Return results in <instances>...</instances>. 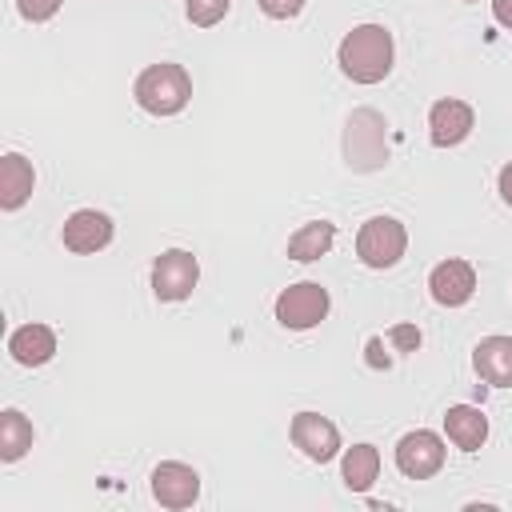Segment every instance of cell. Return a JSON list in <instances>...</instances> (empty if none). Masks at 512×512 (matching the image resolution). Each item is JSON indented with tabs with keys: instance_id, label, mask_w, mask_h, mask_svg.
<instances>
[{
	"instance_id": "1",
	"label": "cell",
	"mask_w": 512,
	"mask_h": 512,
	"mask_svg": "<svg viewBox=\"0 0 512 512\" xmlns=\"http://www.w3.org/2000/svg\"><path fill=\"white\" fill-rule=\"evenodd\" d=\"M336 64L356 84H380L392 72V32L384 24H356L340 40Z\"/></svg>"
},
{
	"instance_id": "2",
	"label": "cell",
	"mask_w": 512,
	"mask_h": 512,
	"mask_svg": "<svg viewBox=\"0 0 512 512\" xmlns=\"http://www.w3.org/2000/svg\"><path fill=\"white\" fill-rule=\"evenodd\" d=\"M136 104L152 116H176L188 100H192V76L184 72V64H172V60H160V64H148L140 76H136V88H132Z\"/></svg>"
},
{
	"instance_id": "3",
	"label": "cell",
	"mask_w": 512,
	"mask_h": 512,
	"mask_svg": "<svg viewBox=\"0 0 512 512\" xmlns=\"http://www.w3.org/2000/svg\"><path fill=\"white\" fill-rule=\"evenodd\" d=\"M384 116L372 112V108H356L348 116V128H344V156L356 172H372L388 160V140H384Z\"/></svg>"
},
{
	"instance_id": "4",
	"label": "cell",
	"mask_w": 512,
	"mask_h": 512,
	"mask_svg": "<svg viewBox=\"0 0 512 512\" xmlns=\"http://www.w3.org/2000/svg\"><path fill=\"white\" fill-rule=\"evenodd\" d=\"M404 248H408V228L396 216H372L356 232V256L368 268H392V264H400Z\"/></svg>"
},
{
	"instance_id": "5",
	"label": "cell",
	"mask_w": 512,
	"mask_h": 512,
	"mask_svg": "<svg viewBox=\"0 0 512 512\" xmlns=\"http://www.w3.org/2000/svg\"><path fill=\"white\" fill-rule=\"evenodd\" d=\"M328 288L316 284V280H300V284H288L280 296H276V320L292 332H304V328H316L324 316H328Z\"/></svg>"
},
{
	"instance_id": "6",
	"label": "cell",
	"mask_w": 512,
	"mask_h": 512,
	"mask_svg": "<svg viewBox=\"0 0 512 512\" xmlns=\"http://www.w3.org/2000/svg\"><path fill=\"white\" fill-rule=\"evenodd\" d=\"M200 280V264L188 248H168L152 264V292L156 300H188Z\"/></svg>"
},
{
	"instance_id": "7",
	"label": "cell",
	"mask_w": 512,
	"mask_h": 512,
	"mask_svg": "<svg viewBox=\"0 0 512 512\" xmlns=\"http://www.w3.org/2000/svg\"><path fill=\"white\" fill-rule=\"evenodd\" d=\"M444 440L428 428H416V432H404L400 444H396V468L408 476V480H428L444 468Z\"/></svg>"
},
{
	"instance_id": "8",
	"label": "cell",
	"mask_w": 512,
	"mask_h": 512,
	"mask_svg": "<svg viewBox=\"0 0 512 512\" xmlns=\"http://www.w3.org/2000/svg\"><path fill=\"white\" fill-rule=\"evenodd\" d=\"M288 436H292V444H296L308 460H316V464H328V460L340 452V428H336L328 416H320V412H296Z\"/></svg>"
},
{
	"instance_id": "9",
	"label": "cell",
	"mask_w": 512,
	"mask_h": 512,
	"mask_svg": "<svg viewBox=\"0 0 512 512\" xmlns=\"http://www.w3.org/2000/svg\"><path fill=\"white\" fill-rule=\"evenodd\" d=\"M428 292H432L436 304L460 308V304H468L472 292H476V268H472L468 260H460V256H448V260H440V264L428 272Z\"/></svg>"
},
{
	"instance_id": "10",
	"label": "cell",
	"mask_w": 512,
	"mask_h": 512,
	"mask_svg": "<svg viewBox=\"0 0 512 512\" xmlns=\"http://www.w3.org/2000/svg\"><path fill=\"white\" fill-rule=\"evenodd\" d=\"M476 128V112L468 100H456V96H444L432 104L428 112V136L436 148H456L460 140H468V132Z\"/></svg>"
},
{
	"instance_id": "11",
	"label": "cell",
	"mask_w": 512,
	"mask_h": 512,
	"mask_svg": "<svg viewBox=\"0 0 512 512\" xmlns=\"http://www.w3.org/2000/svg\"><path fill=\"white\" fill-rule=\"evenodd\" d=\"M60 240H64L68 252L92 256V252H100V248L112 244V220H108L104 212H96V208H76V212L64 220Z\"/></svg>"
},
{
	"instance_id": "12",
	"label": "cell",
	"mask_w": 512,
	"mask_h": 512,
	"mask_svg": "<svg viewBox=\"0 0 512 512\" xmlns=\"http://www.w3.org/2000/svg\"><path fill=\"white\" fill-rule=\"evenodd\" d=\"M152 496L164 504V508H192L196 496H200V476L192 464H180V460H164L152 468Z\"/></svg>"
},
{
	"instance_id": "13",
	"label": "cell",
	"mask_w": 512,
	"mask_h": 512,
	"mask_svg": "<svg viewBox=\"0 0 512 512\" xmlns=\"http://www.w3.org/2000/svg\"><path fill=\"white\" fill-rule=\"evenodd\" d=\"M476 376L492 388H512V336H484L472 348Z\"/></svg>"
},
{
	"instance_id": "14",
	"label": "cell",
	"mask_w": 512,
	"mask_h": 512,
	"mask_svg": "<svg viewBox=\"0 0 512 512\" xmlns=\"http://www.w3.org/2000/svg\"><path fill=\"white\" fill-rule=\"evenodd\" d=\"M8 352L16 364L24 368H40L56 356V332L48 324H20L12 336H8Z\"/></svg>"
},
{
	"instance_id": "15",
	"label": "cell",
	"mask_w": 512,
	"mask_h": 512,
	"mask_svg": "<svg viewBox=\"0 0 512 512\" xmlns=\"http://www.w3.org/2000/svg\"><path fill=\"white\" fill-rule=\"evenodd\" d=\"M444 432L460 452H476L488 440V416L472 404H452L444 412Z\"/></svg>"
},
{
	"instance_id": "16",
	"label": "cell",
	"mask_w": 512,
	"mask_h": 512,
	"mask_svg": "<svg viewBox=\"0 0 512 512\" xmlns=\"http://www.w3.org/2000/svg\"><path fill=\"white\" fill-rule=\"evenodd\" d=\"M32 184H36L32 164H28L20 152H8V156L0 160V208L16 212V208L32 196Z\"/></svg>"
},
{
	"instance_id": "17",
	"label": "cell",
	"mask_w": 512,
	"mask_h": 512,
	"mask_svg": "<svg viewBox=\"0 0 512 512\" xmlns=\"http://www.w3.org/2000/svg\"><path fill=\"white\" fill-rule=\"evenodd\" d=\"M332 240H336V224L332 220H308L288 236V256L296 264H312L332 248Z\"/></svg>"
},
{
	"instance_id": "18",
	"label": "cell",
	"mask_w": 512,
	"mask_h": 512,
	"mask_svg": "<svg viewBox=\"0 0 512 512\" xmlns=\"http://www.w3.org/2000/svg\"><path fill=\"white\" fill-rule=\"evenodd\" d=\"M340 476L352 492H368L380 476V448L376 444H352L340 460Z\"/></svg>"
},
{
	"instance_id": "19",
	"label": "cell",
	"mask_w": 512,
	"mask_h": 512,
	"mask_svg": "<svg viewBox=\"0 0 512 512\" xmlns=\"http://www.w3.org/2000/svg\"><path fill=\"white\" fill-rule=\"evenodd\" d=\"M32 448V424H28V416L24 412H16V408H4L0 412V460H20L24 452Z\"/></svg>"
},
{
	"instance_id": "20",
	"label": "cell",
	"mask_w": 512,
	"mask_h": 512,
	"mask_svg": "<svg viewBox=\"0 0 512 512\" xmlns=\"http://www.w3.org/2000/svg\"><path fill=\"white\" fill-rule=\"evenodd\" d=\"M232 8V0H184V12L196 28H212L224 20V12Z\"/></svg>"
},
{
	"instance_id": "21",
	"label": "cell",
	"mask_w": 512,
	"mask_h": 512,
	"mask_svg": "<svg viewBox=\"0 0 512 512\" xmlns=\"http://www.w3.org/2000/svg\"><path fill=\"white\" fill-rule=\"evenodd\" d=\"M60 4H64V0H16L20 16H24V20H32V24H44V20H52V16L60 12Z\"/></svg>"
},
{
	"instance_id": "22",
	"label": "cell",
	"mask_w": 512,
	"mask_h": 512,
	"mask_svg": "<svg viewBox=\"0 0 512 512\" xmlns=\"http://www.w3.org/2000/svg\"><path fill=\"white\" fill-rule=\"evenodd\" d=\"M388 340H392L396 352H416V348H420V328H416V324H396V328L388 332Z\"/></svg>"
},
{
	"instance_id": "23",
	"label": "cell",
	"mask_w": 512,
	"mask_h": 512,
	"mask_svg": "<svg viewBox=\"0 0 512 512\" xmlns=\"http://www.w3.org/2000/svg\"><path fill=\"white\" fill-rule=\"evenodd\" d=\"M304 8V0H260V12L272 20H292Z\"/></svg>"
},
{
	"instance_id": "24",
	"label": "cell",
	"mask_w": 512,
	"mask_h": 512,
	"mask_svg": "<svg viewBox=\"0 0 512 512\" xmlns=\"http://www.w3.org/2000/svg\"><path fill=\"white\" fill-rule=\"evenodd\" d=\"M496 188H500V200L512 208V160L500 168V176H496Z\"/></svg>"
},
{
	"instance_id": "25",
	"label": "cell",
	"mask_w": 512,
	"mask_h": 512,
	"mask_svg": "<svg viewBox=\"0 0 512 512\" xmlns=\"http://www.w3.org/2000/svg\"><path fill=\"white\" fill-rule=\"evenodd\" d=\"M492 16H496L500 28L512 32V0H492Z\"/></svg>"
},
{
	"instance_id": "26",
	"label": "cell",
	"mask_w": 512,
	"mask_h": 512,
	"mask_svg": "<svg viewBox=\"0 0 512 512\" xmlns=\"http://www.w3.org/2000/svg\"><path fill=\"white\" fill-rule=\"evenodd\" d=\"M368 364H372V368H388V356L380 352V340H376V336L368 340Z\"/></svg>"
},
{
	"instance_id": "27",
	"label": "cell",
	"mask_w": 512,
	"mask_h": 512,
	"mask_svg": "<svg viewBox=\"0 0 512 512\" xmlns=\"http://www.w3.org/2000/svg\"><path fill=\"white\" fill-rule=\"evenodd\" d=\"M464 4H476V0H464Z\"/></svg>"
}]
</instances>
